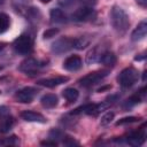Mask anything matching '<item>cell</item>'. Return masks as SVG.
I'll return each instance as SVG.
<instances>
[{"label": "cell", "mask_w": 147, "mask_h": 147, "mask_svg": "<svg viewBox=\"0 0 147 147\" xmlns=\"http://www.w3.org/2000/svg\"><path fill=\"white\" fill-rule=\"evenodd\" d=\"M110 21H111L113 28L119 33H124L129 29V25H130L129 16L124 11V9H122L118 6L113 7L110 13Z\"/></svg>", "instance_id": "6da1fadb"}, {"label": "cell", "mask_w": 147, "mask_h": 147, "mask_svg": "<svg viewBox=\"0 0 147 147\" xmlns=\"http://www.w3.org/2000/svg\"><path fill=\"white\" fill-rule=\"evenodd\" d=\"M138 77H139L138 70L133 67H129V68H125L121 71L117 79H118L119 85L122 87L126 88V87H131L134 83H137Z\"/></svg>", "instance_id": "7a4b0ae2"}, {"label": "cell", "mask_w": 147, "mask_h": 147, "mask_svg": "<svg viewBox=\"0 0 147 147\" xmlns=\"http://www.w3.org/2000/svg\"><path fill=\"white\" fill-rule=\"evenodd\" d=\"M14 49L20 54H30L33 48V39L29 34H21L13 42Z\"/></svg>", "instance_id": "3957f363"}, {"label": "cell", "mask_w": 147, "mask_h": 147, "mask_svg": "<svg viewBox=\"0 0 147 147\" xmlns=\"http://www.w3.org/2000/svg\"><path fill=\"white\" fill-rule=\"evenodd\" d=\"M108 76V70H100V71H93V72H90L87 74L86 76H84L83 78L79 79V83L82 86H85V87H88V86H92V85H95L98 84L99 82H101L105 77Z\"/></svg>", "instance_id": "277c9868"}, {"label": "cell", "mask_w": 147, "mask_h": 147, "mask_svg": "<svg viewBox=\"0 0 147 147\" xmlns=\"http://www.w3.org/2000/svg\"><path fill=\"white\" fill-rule=\"evenodd\" d=\"M74 47V39L60 38L52 45V52L55 54H63Z\"/></svg>", "instance_id": "5b68a950"}, {"label": "cell", "mask_w": 147, "mask_h": 147, "mask_svg": "<svg viewBox=\"0 0 147 147\" xmlns=\"http://www.w3.org/2000/svg\"><path fill=\"white\" fill-rule=\"evenodd\" d=\"M37 94V90L33 87H24L20 91H17V93L15 94V98L18 102L22 103H30L34 96Z\"/></svg>", "instance_id": "8992f818"}, {"label": "cell", "mask_w": 147, "mask_h": 147, "mask_svg": "<svg viewBox=\"0 0 147 147\" xmlns=\"http://www.w3.org/2000/svg\"><path fill=\"white\" fill-rule=\"evenodd\" d=\"M41 65H42V64H41L38 60H36V59H33V57H29V59L24 60V61L21 63L20 70L23 71V72H25V74H36V72L40 69Z\"/></svg>", "instance_id": "52a82bcc"}, {"label": "cell", "mask_w": 147, "mask_h": 147, "mask_svg": "<svg viewBox=\"0 0 147 147\" xmlns=\"http://www.w3.org/2000/svg\"><path fill=\"white\" fill-rule=\"evenodd\" d=\"M92 15H93V8L87 7V6H83V7H79L78 9H76L74 11V14L71 15V17L74 21L83 22V21L88 20Z\"/></svg>", "instance_id": "ba28073f"}, {"label": "cell", "mask_w": 147, "mask_h": 147, "mask_svg": "<svg viewBox=\"0 0 147 147\" xmlns=\"http://www.w3.org/2000/svg\"><path fill=\"white\" fill-rule=\"evenodd\" d=\"M69 80V78L67 76H56V77H52V78H44V79H39L37 82V84L45 86V87H55L59 86L61 84H64Z\"/></svg>", "instance_id": "9c48e42d"}, {"label": "cell", "mask_w": 147, "mask_h": 147, "mask_svg": "<svg viewBox=\"0 0 147 147\" xmlns=\"http://www.w3.org/2000/svg\"><path fill=\"white\" fill-rule=\"evenodd\" d=\"M82 65H83V61L78 55H71L67 57L65 61L63 62V68L68 71H77L82 68Z\"/></svg>", "instance_id": "30bf717a"}, {"label": "cell", "mask_w": 147, "mask_h": 147, "mask_svg": "<svg viewBox=\"0 0 147 147\" xmlns=\"http://www.w3.org/2000/svg\"><path fill=\"white\" fill-rule=\"evenodd\" d=\"M146 140V132L145 130H139L137 132H133L131 133L127 138H126V142L131 146H141Z\"/></svg>", "instance_id": "8fae6325"}, {"label": "cell", "mask_w": 147, "mask_h": 147, "mask_svg": "<svg viewBox=\"0 0 147 147\" xmlns=\"http://www.w3.org/2000/svg\"><path fill=\"white\" fill-rule=\"evenodd\" d=\"M21 117L26 121V122H37V123H45L46 122V118L39 114V113H36V111H32V110H24L21 113Z\"/></svg>", "instance_id": "7c38bea8"}, {"label": "cell", "mask_w": 147, "mask_h": 147, "mask_svg": "<svg viewBox=\"0 0 147 147\" xmlns=\"http://www.w3.org/2000/svg\"><path fill=\"white\" fill-rule=\"evenodd\" d=\"M146 34H147V23H146V21H142L133 30V32L131 34V39L133 41H139V40H142L146 37Z\"/></svg>", "instance_id": "4fadbf2b"}, {"label": "cell", "mask_w": 147, "mask_h": 147, "mask_svg": "<svg viewBox=\"0 0 147 147\" xmlns=\"http://www.w3.org/2000/svg\"><path fill=\"white\" fill-rule=\"evenodd\" d=\"M99 61H100L102 64L107 65V67H114L115 63H116V61H117V59H116V55H115L113 52L107 51V52H103V53L101 54Z\"/></svg>", "instance_id": "5bb4252c"}, {"label": "cell", "mask_w": 147, "mask_h": 147, "mask_svg": "<svg viewBox=\"0 0 147 147\" xmlns=\"http://www.w3.org/2000/svg\"><path fill=\"white\" fill-rule=\"evenodd\" d=\"M57 101H59L57 96L55 94H52V93L45 94L40 99V102H41L42 107H45V108H54L57 105Z\"/></svg>", "instance_id": "9a60e30c"}, {"label": "cell", "mask_w": 147, "mask_h": 147, "mask_svg": "<svg viewBox=\"0 0 147 147\" xmlns=\"http://www.w3.org/2000/svg\"><path fill=\"white\" fill-rule=\"evenodd\" d=\"M49 15H51L52 22H54V23H64L67 21V17H65L64 13L61 9H59V8L52 9L51 13H49Z\"/></svg>", "instance_id": "2e32d148"}, {"label": "cell", "mask_w": 147, "mask_h": 147, "mask_svg": "<svg viewBox=\"0 0 147 147\" xmlns=\"http://www.w3.org/2000/svg\"><path fill=\"white\" fill-rule=\"evenodd\" d=\"M63 96L69 101V102H75L78 96H79V92L74 88V87H68L63 91Z\"/></svg>", "instance_id": "e0dca14e"}, {"label": "cell", "mask_w": 147, "mask_h": 147, "mask_svg": "<svg viewBox=\"0 0 147 147\" xmlns=\"http://www.w3.org/2000/svg\"><path fill=\"white\" fill-rule=\"evenodd\" d=\"M9 25H10L9 16L5 13H0V34L6 32L9 29Z\"/></svg>", "instance_id": "ac0fdd59"}, {"label": "cell", "mask_w": 147, "mask_h": 147, "mask_svg": "<svg viewBox=\"0 0 147 147\" xmlns=\"http://www.w3.org/2000/svg\"><path fill=\"white\" fill-rule=\"evenodd\" d=\"M101 54H102V53H99V52H98V47L91 49V51L87 53V55H86V62H87V63H93V62L98 61V60L100 59Z\"/></svg>", "instance_id": "d6986e66"}, {"label": "cell", "mask_w": 147, "mask_h": 147, "mask_svg": "<svg viewBox=\"0 0 147 147\" xmlns=\"http://www.w3.org/2000/svg\"><path fill=\"white\" fill-rule=\"evenodd\" d=\"M88 45V40L85 39V37H79L74 39V47L77 49H83Z\"/></svg>", "instance_id": "ffe728a7"}, {"label": "cell", "mask_w": 147, "mask_h": 147, "mask_svg": "<svg viewBox=\"0 0 147 147\" xmlns=\"http://www.w3.org/2000/svg\"><path fill=\"white\" fill-rule=\"evenodd\" d=\"M30 0H13V5L17 10H23V9H28V5H29Z\"/></svg>", "instance_id": "44dd1931"}, {"label": "cell", "mask_w": 147, "mask_h": 147, "mask_svg": "<svg viewBox=\"0 0 147 147\" xmlns=\"http://www.w3.org/2000/svg\"><path fill=\"white\" fill-rule=\"evenodd\" d=\"M114 117H115V114H114L113 111H108V113H106V114L101 117L100 124H101V125H108V124L114 119Z\"/></svg>", "instance_id": "7402d4cb"}, {"label": "cell", "mask_w": 147, "mask_h": 147, "mask_svg": "<svg viewBox=\"0 0 147 147\" xmlns=\"http://www.w3.org/2000/svg\"><path fill=\"white\" fill-rule=\"evenodd\" d=\"M139 102H140V96H139L138 94L132 95L131 98H129V99L125 101L124 108H130V107H132V106H134V105H137V103H139Z\"/></svg>", "instance_id": "603a6c76"}, {"label": "cell", "mask_w": 147, "mask_h": 147, "mask_svg": "<svg viewBox=\"0 0 147 147\" xmlns=\"http://www.w3.org/2000/svg\"><path fill=\"white\" fill-rule=\"evenodd\" d=\"M137 121H139V118L131 116V117H125V118L119 119L116 124H117V125H123V124H127V123H134V122H137Z\"/></svg>", "instance_id": "cb8c5ba5"}, {"label": "cell", "mask_w": 147, "mask_h": 147, "mask_svg": "<svg viewBox=\"0 0 147 147\" xmlns=\"http://www.w3.org/2000/svg\"><path fill=\"white\" fill-rule=\"evenodd\" d=\"M59 33V30L53 28V29H48L44 32V38L45 39H48V38H52V37H55V34Z\"/></svg>", "instance_id": "d4e9b609"}, {"label": "cell", "mask_w": 147, "mask_h": 147, "mask_svg": "<svg viewBox=\"0 0 147 147\" xmlns=\"http://www.w3.org/2000/svg\"><path fill=\"white\" fill-rule=\"evenodd\" d=\"M75 0H59V3L63 7H70L71 5H74Z\"/></svg>", "instance_id": "484cf974"}, {"label": "cell", "mask_w": 147, "mask_h": 147, "mask_svg": "<svg viewBox=\"0 0 147 147\" xmlns=\"http://www.w3.org/2000/svg\"><path fill=\"white\" fill-rule=\"evenodd\" d=\"M41 145L44 146H56V141H49V140H46V141H41Z\"/></svg>", "instance_id": "4316f807"}, {"label": "cell", "mask_w": 147, "mask_h": 147, "mask_svg": "<svg viewBox=\"0 0 147 147\" xmlns=\"http://www.w3.org/2000/svg\"><path fill=\"white\" fill-rule=\"evenodd\" d=\"M138 5H140L141 7H146L147 6V0H136Z\"/></svg>", "instance_id": "83f0119b"}, {"label": "cell", "mask_w": 147, "mask_h": 147, "mask_svg": "<svg viewBox=\"0 0 147 147\" xmlns=\"http://www.w3.org/2000/svg\"><path fill=\"white\" fill-rule=\"evenodd\" d=\"M6 46H7L6 42H0V52H2V51L6 48Z\"/></svg>", "instance_id": "f1b7e54d"}, {"label": "cell", "mask_w": 147, "mask_h": 147, "mask_svg": "<svg viewBox=\"0 0 147 147\" xmlns=\"http://www.w3.org/2000/svg\"><path fill=\"white\" fill-rule=\"evenodd\" d=\"M40 1H41V2H49L51 0H40Z\"/></svg>", "instance_id": "f546056e"}, {"label": "cell", "mask_w": 147, "mask_h": 147, "mask_svg": "<svg viewBox=\"0 0 147 147\" xmlns=\"http://www.w3.org/2000/svg\"><path fill=\"white\" fill-rule=\"evenodd\" d=\"M2 69H3V65H1V64H0V71H1Z\"/></svg>", "instance_id": "4dcf8cb0"}, {"label": "cell", "mask_w": 147, "mask_h": 147, "mask_svg": "<svg viewBox=\"0 0 147 147\" xmlns=\"http://www.w3.org/2000/svg\"><path fill=\"white\" fill-rule=\"evenodd\" d=\"M0 93H1V91H0Z\"/></svg>", "instance_id": "1f68e13d"}]
</instances>
